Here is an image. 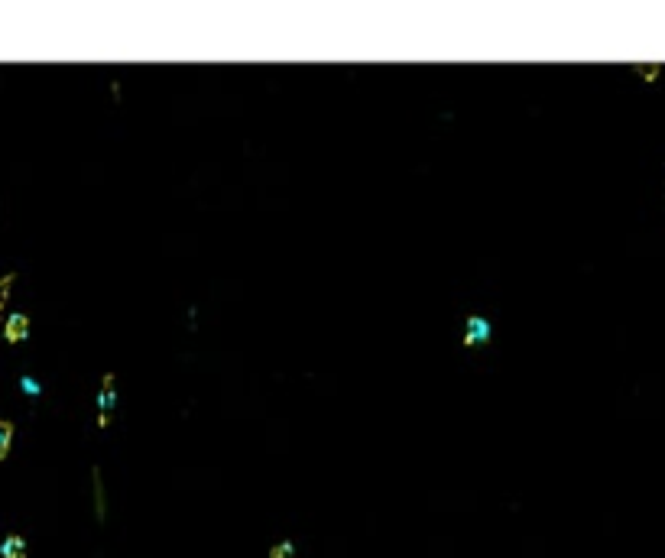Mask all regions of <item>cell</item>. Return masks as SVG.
<instances>
[{"mask_svg": "<svg viewBox=\"0 0 665 558\" xmlns=\"http://www.w3.org/2000/svg\"><path fill=\"white\" fill-rule=\"evenodd\" d=\"M117 377L114 373H104L101 380V393H98V429H108L110 415H114V406H117V389H114Z\"/></svg>", "mask_w": 665, "mask_h": 558, "instance_id": "obj_1", "label": "cell"}, {"mask_svg": "<svg viewBox=\"0 0 665 558\" xmlns=\"http://www.w3.org/2000/svg\"><path fill=\"white\" fill-rule=\"evenodd\" d=\"M493 338V325L484 318V315H467L464 318V347H480Z\"/></svg>", "mask_w": 665, "mask_h": 558, "instance_id": "obj_2", "label": "cell"}, {"mask_svg": "<svg viewBox=\"0 0 665 558\" xmlns=\"http://www.w3.org/2000/svg\"><path fill=\"white\" fill-rule=\"evenodd\" d=\"M26 335H30V315L10 312L7 322H4V338H7L10 344H20V341H26Z\"/></svg>", "mask_w": 665, "mask_h": 558, "instance_id": "obj_3", "label": "cell"}, {"mask_svg": "<svg viewBox=\"0 0 665 558\" xmlns=\"http://www.w3.org/2000/svg\"><path fill=\"white\" fill-rule=\"evenodd\" d=\"M0 558H26V539L20 533H10L0 542Z\"/></svg>", "mask_w": 665, "mask_h": 558, "instance_id": "obj_4", "label": "cell"}, {"mask_svg": "<svg viewBox=\"0 0 665 558\" xmlns=\"http://www.w3.org/2000/svg\"><path fill=\"white\" fill-rule=\"evenodd\" d=\"M10 445H13V422L0 419V461L10 455Z\"/></svg>", "mask_w": 665, "mask_h": 558, "instance_id": "obj_5", "label": "cell"}, {"mask_svg": "<svg viewBox=\"0 0 665 558\" xmlns=\"http://www.w3.org/2000/svg\"><path fill=\"white\" fill-rule=\"evenodd\" d=\"M91 477H94V516H98V519H104V484H101V471L94 467Z\"/></svg>", "mask_w": 665, "mask_h": 558, "instance_id": "obj_6", "label": "cell"}, {"mask_svg": "<svg viewBox=\"0 0 665 558\" xmlns=\"http://www.w3.org/2000/svg\"><path fill=\"white\" fill-rule=\"evenodd\" d=\"M633 72H636V75H640L643 82H649V85H652V82H656V78L662 75V65H659V62H649V65L636 62V65H633Z\"/></svg>", "mask_w": 665, "mask_h": 558, "instance_id": "obj_7", "label": "cell"}, {"mask_svg": "<svg viewBox=\"0 0 665 558\" xmlns=\"http://www.w3.org/2000/svg\"><path fill=\"white\" fill-rule=\"evenodd\" d=\"M17 283V273H7V276H0V315H4V305H7V296H10V286Z\"/></svg>", "mask_w": 665, "mask_h": 558, "instance_id": "obj_8", "label": "cell"}, {"mask_svg": "<svg viewBox=\"0 0 665 558\" xmlns=\"http://www.w3.org/2000/svg\"><path fill=\"white\" fill-rule=\"evenodd\" d=\"M292 552H295L292 542H276L270 549V558H292Z\"/></svg>", "mask_w": 665, "mask_h": 558, "instance_id": "obj_9", "label": "cell"}, {"mask_svg": "<svg viewBox=\"0 0 665 558\" xmlns=\"http://www.w3.org/2000/svg\"><path fill=\"white\" fill-rule=\"evenodd\" d=\"M20 387L26 389V396H39V389H42L39 383L33 380V377H20Z\"/></svg>", "mask_w": 665, "mask_h": 558, "instance_id": "obj_10", "label": "cell"}]
</instances>
